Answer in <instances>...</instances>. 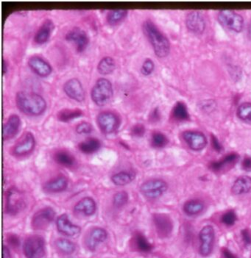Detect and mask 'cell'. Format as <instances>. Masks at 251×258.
<instances>
[{"label": "cell", "instance_id": "1", "mask_svg": "<svg viewBox=\"0 0 251 258\" xmlns=\"http://www.w3.org/2000/svg\"><path fill=\"white\" fill-rule=\"evenodd\" d=\"M16 104L21 112L28 116H40L47 109L46 101L43 96L36 93L18 92L16 95Z\"/></svg>", "mask_w": 251, "mask_h": 258}, {"label": "cell", "instance_id": "2", "mask_svg": "<svg viewBox=\"0 0 251 258\" xmlns=\"http://www.w3.org/2000/svg\"><path fill=\"white\" fill-rule=\"evenodd\" d=\"M144 33L152 45L155 55L158 57H167L170 52L169 39L160 31L156 25L151 20L145 21L142 25Z\"/></svg>", "mask_w": 251, "mask_h": 258}, {"label": "cell", "instance_id": "3", "mask_svg": "<svg viewBox=\"0 0 251 258\" xmlns=\"http://www.w3.org/2000/svg\"><path fill=\"white\" fill-rule=\"evenodd\" d=\"M113 96V86L109 80L100 78L91 91V97L95 105L99 107L107 105Z\"/></svg>", "mask_w": 251, "mask_h": 258}, {"label": "cell", "instance_id": "4", "mask_svg": "<svg viewBox=\"0 0 251 258\" xmlns=\"http://www.w3.org/2000/svg\"><path fill=\"white\" fill-rule=\"evenodd\" d=\"M26 206L25 196L18 188L12 187L6 193V213L9 215H15L25 209Z\"/></svg>", "mask_w": 251, "mask_h": 258}, {"label": "cell", "instance_id": "5", "mask_svg": "<svg viewBox=\"0 0 251 258\" xmlns=\"http://www.w3.org/2000/svg\"><path fill=\"white\" fill-rule=\"evenodd\" d=\"M23 251L27 258H43L46 253L45 240L39 235L28 237L24 243Z\"/></svg>", "mask_w": 251, "mask_h": 258}, {"label": "cell", "instance_id": "6", "mask_svg": "<svg viewBox=\"0 0 251 258\" xmlns=\"http://www.w3.org/2000/svg\"><path fill=\"white\" fill-rule=\"evenodd\" d=\"M217 19L224 27L236 33H240L244 28V19L243 16L232 10H220Z\"/></svg>", "mask_w": 251, "mask_h": 258}, {"label": "cell", "instance_id": "7", "mask_svg": "<svg viewBox=\"0 0 251 258\" xmlns=\"http://www.w3.org/2000/svg\"><path fill=\"white\" fill-rule=\"evenodd\" d=\"M168 185L161 179H150L144 182L140 187V191L146 198L151 200L159 198L167 191Z\"/></svg>", "mask_w": 251, "mask_h": 258}, {"label": "cell", "instance_id": "8", "mask_svg": "<svg viewBox=\"0 0 251 258\" xmlns=\"http://www.w3.org/2000/svg\"><path fill=\"white\" fill-rule=\"evenodd\" d=\"M200 254L202 257H208L214 249L215 232L212 226L206 225L202 227L199 233Z\"/></svg>", "mask_w": 251, "mask_h": 258}, {"label": "cell", "instance_id": "9", "mask_svg": "<svg viewBox=\"0 0 251 258\" xmlns=\"http://www.w3.org/2000/svg\"><path fill=\"white\" fill-rule=\"evenodd\" d=\"M97 122L100 129L105 134L113 133L119 128V117L111 111L100 113L97 118Z\"/></svg>", "mask_w": 251, "mask_h": 258}, {"label": "cell", "instance_id": "10", "mask_svg": "<svg viewBox=\"0 0 251 258\" xmlns=\"http://www.w3.org/2000/svg\"><path fill=\"white\" fill-rule=\"evenodd\" d=\"M55 212L50 207L42 208L36 212L32 219V226L35 229H44L53 221Z\"/></svg>", "mask_w": 251, "mask_h": 258}, {"label": "cell", "instance_id": "11", "mask_svg": "<svg viewBox=\"0 0 251 258\" xmlns=\"http://www.w3.org/2000/svg\"><path fill=\"white\" fill-rule=\"evenodd\" d=\"M152 220L158 236L165 238L171 235L173 224L169 215L164 214H155L152 215Z\"/></svg>", "mask_w": 251, "mask_h": 258}, {"label": "cell", "instance_id": "12", "mask_svg": "<svg viewBox=\"0 0 251 258\" xmlns=\"http://www.w3.org/2000/svg\"><path fill=\"white\" fill-rule=\"evenodd\" d=\"M63 91L70 99L77 102H83L86 97L84 86L77 78H72L65 83Z\"/></svg>", "mask_w": 251, "mask_h": 258}, {"label": "cell", "instance_id": "13", "mask_svg": "<svg viewBox=\"0 0 251 258\" xmlns=\"http://www.w3.org/2000/svg\"><path fill=\"white\" fill-rule=\"evenodd\" d=\"M186 26L191 33L197 35L202 34L206 26L202 13L197 10L188 13L186 18Z\"/></svg>", "mask_w": 251, "mask_h": 258}, {"label": "cell", "instance_id": "14", "mask_svg": "<svg viewBox=\"0 0 251 258\" xmlns=\"http://www.w3.org/2000/svg\"><path fill=\"white\" fill-rule=\"evenodd\" d=\"M66 39L75 43L77 51L79 52H84L89 43V38L87 33L80 28H74L69 30L66 35Z\"/></svg>", "mask_w": 251, "mask_h": 258}, {"label": "cell", "instance_id": "15", "mask_svg": "<svg viewBox=\"0 0 251 258\" xmlns=\"http://www.w3.org/2000/svg\"><path fill=\"white\" fill-rule=\"evenodd\" d=\"M36 146V139L31 132H27L21 138L13 149V154L16 156L22 157L31 153Z\"/></svg>", "mask_w": 251, "mask_h": 258}, {"label": "cell", "instance_id": "16", "mask_svg": "<svg viewBox=\"0 0 251 258\" xmlns=\"http://www.w3.org/2000/svg\"><path fill=\"white\" fill-rule=\"evenodd\" d=\"M29 67L33 72L42 78H45L50 75L52 72L51 65L42 57L35 55L30 57L28 60Z\"/></svg>", "mask_w": 251, "mask_h": 258}, {"label": "cell", "instance_id": "17", "mask_svg": "<svg viewBox=\"0 0 251 258\" xmlns=\"http://www.w3.org/2000/svg\"><path fill=\"white\" fill-rule=\"evenodd\" d=\"M183 138L194 151H201L207 145V138L203 133L198 131H186L183 133Z\"/></svg>", "mask_w": 251, "mask_h": 258}, {"label": "cell", "instance_id": "18", "mask_svg": "<svg viewBox=\"0 0 251 258\" xmlns=\"http://www.w3.org/2000/svg\"><path fill=\"white\" fill-rule=\"evenodd\" d=\"M56 225L58 232L66 236L74 237L81 233V227L71 222L66 214H62L57 218Z\"/></svg>", "mask_w": 251, "mask_h": 258}, {"label": "cell", "instance_id": "19", "mask_svg": "<svg viewBox=\"0 0 251 258\" xmlns=\"http://www.w3.org/2000/svg\"><path fill=\"white\" fill-rule=\"evenodd\" d=\"M108 237V233L105 229L95 227L92 229L86 239V245L88 250L94 252L103 243Z\"/></svg>", "mask_w": 251, "mask_h": 258}, {"label": "cell", "instance_id": "20", "mask_svg": "<svg viewBox=\"0 0 251 258\" xmlns=\"http://www.w3.org/2000/svg\"><path fill=\"white\" fill-rule=\"evenodd\" d=\"M21 125H22V121L18 115L13 114L9 116L7 122L3 126V140L7 141L16 136L20 129Z\"/></svg>", "mask_w": 251, "mask_h": 258}, {"label": "cell", "instance_id": "21", "mask_svg": "<svg viewBox=\"0 0 251 258\" xmlns=\"http://www.w3.org/2000/svg\"><path fill=\"white\" fill-rule=\"evenodd\" d=\"M54 28L55 26L53 22L51 19H46L35 34L34 42L38 44H43L46 43L50 38Z\"/></svg>", "mask_w": 251, "mask_h": 258}, {"label": "cell", "instance_id": "22", "mask_svg": "<svg viewBox=\"0 0 251 258\" xmlns=\"http://www.w3.org/2000/svg\"><path fill=\"white\" fill-rule=\"evenodd\" d=\"M97 205L95 201L91 197H85L78 202L75 206V212L84 214L86 216L95 214L96 212Z\"/></svg>", "mask_w": 251, "mask_h": 258}, {"label": "cell", "instance_id": "23", "mask_svg": "<svg viewBox=\"0 0 251 258\" xmlns=\"http://www.w3.org/2000/svg\"><path fill=\"white\" fill-rule=\"evenodd\" d=\"M68 186L67 178L63 175L57 176L55 179H51L44 185V189L47 192L59 193L65 191Z\"/></svg>", "mask_w": 251, "mask_h": 258}, {"label": "cell", "instance_id": "24", "mask_svg": "<svg viewBox=\"0 0 251 258\" xmlns=\"http://www.w3.org/2000/svg\"><path fill=\"white\" fill-rule=\"evenodd\" d=\"M251 191V177L242 176L237 178L231 188V191L235 195L248 194Z\"/></svg>", "mask_w": 251, "mask_h": 258}, {"label": "cell", "instance_id": "25", "mask_svg": "<svg viewBox=\"0 0 251 258\" xmlns=\"http://www.w3.org/2000/svg\"><path fill=\"white\" fill-rule=\"evenodd\" d=\"M136 173L134 171H122L115 173L111 176V181L114 185L124 186L134 180Z\"/></svg>", "mask_w": 251, "mask_h": 258}, {"label": "cell", "instance_id": "26", "mask_svg": "<svg viewBox=\"0 0 251 258\" xmlns=\"http://www.w3.org/2000/svg\"><path fill=\"white\" fill-rule=\"evenodd\" d=\"M53 158L56 163L68 168L74 167L76 164L73 155L65 150L57 151L54 154Z\"/></svg>", "mask_w": 251, "mask_h": 258}, {"label": "cell", "instance_id": "27", "mask_svg": "<svg viewBox=\"0 0 251 258\" xmlns=\"http://www.w3.org/2000/svg\"><path fill=\"white\" fill-rule=\"evenodd\" d=\"M134 241L136 248L141 253H149L153 249V246L149 242L148 238L142 232H135V235L134 236Z\"/></svg>", "mask_w": 251, "mask_h": 258}, {"label": "cell", "instance_id": "28", "mask_svg": "<svg viewBox=\"0 0 251 258\" xmlns=\"http://www.w3.org/2000/svg\"><path fill=\"white\" fill-rule=\"evenodd\" d=\"M84 115L82 110L75 108V109H63L58 111L57 118L60 122H69L74 119H78Z\"/></svg>", "mask_w": 251, "mask_h": 258}, {"label": "cell", "instance_id": "29", "mask_svg": "<svg viewBox=\"0 0 251 258\" xmlns=\"http://www.w3.org/2000/svg\"><path fill=\"white\" fill-rule=\"evenodd\" d=\"M101 147L100 141L95 138H90L78 145L81 152L85 154H93L98 152Z\"/></svg>", "mask_w": 251, "mask_h": 258}, {"label": "cell", "instance_id": "30", "mask_svg": "<svg viewBox=\"0 0 251 258\" xmlns=\"http://www.w3.org/2000/svg\"><path fill=\"white\" fill-rule=\"evenodd\" d=\"M116 68L115 60L111 57H104L100 60L98 71L100 75H108L111 74Z\"/></svg>", "mask_w": 251, "mask_h": 258}, {"label": "cell", "instance_id": "31", "mask_svg": "<svg viewBox=\"0 0 251 258\" xmlns=\"http://www.w3.org/2000/svg\"><path fill=\"white\" fill-rule=\"evenodd\" d=\"M128 14V10L124 9H115L108 12L107 14V22L109 25H115L122 22Z\"/></svg>", "mask_w": 251, "mask_h": 258}, {"label": "cell", "instance_id": "32", "mask_svg": "<svg viewBox=\"0 0 251 258\" xmlns=\"http://www.w3.org/2000/svg\"><path fill=\"white\" fill-rule=\"evenodd\" d=\"M239 158V155L236 153H231L227 155L222 161H217V162L211 163L210 168L214 172H219L223 170L227 166L234 164Z\"/></svg>", "mask_w": 251, "mask_h": 258}, {"label": "cell", "instance_id": "33", "mask_svg": "<svg viewBox=\"0 0 251 258\" xmlns=\"http://www.w3.org/2000/svg\"><path fill=\"white\" fill-rule=\"evenodd\" d=\"M55 247L60 253L64 255H72L76 250L75 244L66 238L57 239L55 241Z\"/></svg>", "mask_w": 251, "mask_h": 258}, {"label": "cell", "instance_id": "34", "mask_svg": "<svg viewBox=\"0 0 251 258\" xmlns=\"http://www.w3.org/2000/svg\"><path fill=\"white\" fill-rule=\"evenodd\" d=\"M204 204L200 200H190L184 205V211L189 215H196L202 212Z\"/></svg>", "mask_w": 251, "mask_h": 258}, {"label": "cell", "instance_id": "35", "mask_svg": "<svg viewBox=\"0 0 251 258\" xmlns=\"http://www.w3.org/2000/svg\"><path fill=\"white\" fill-rule=\"evenodd\" d=\"M172 116L178 121H185L190 119L188 110L184 102H179L175 105L172 110Z\"/></svg>", "mask_w": 251, "mask_h": 258}, {"label": "cell", "instance_id": "36", "mask_svg": "<svg viewBox=\"0 0 251 258\" xmlns=\"http://www.w3.org/2000/svg\"><path fill=\"white\" fill-rule=\"evenodd\" d=\"M237 116L241 120L245 122H251V103L246 102L243 103L239 106L237 109Z\"/></svg>", "mask_w": 251, "mask_h": 258}, {"label": "cell", "instance_id": "37", "mask_svg": "<svg viewBox=\"0 0 251 258\" xmlns=\"http://www.w3.org/2000/svg\"><path fill=\"white\" fill-rule=\"evenodd\" d=\"M152 146L155 148L164 147L168 143L167 136L160 132H154L151 138Z\"/></svg>", "mask_w": 251, "mask_h": 258}, {"label": "cell", "instance_id": "38", "mask_svg": "<svg viewBox=\"0 0 251 258\" xmlns=\"http://www.w3.org/2000/svg\"><path fill=\"white\" fill-rule=\"evenodd\" d=\"M128 194L125 191L116 193L113 196V203L116 208H122L125 206L128 202Z\"/></svg>", "mask_w": 251, "mask_h": 258}, {"label": "cell", "instance_id": "39", "mask_svg": "<svg viewBox=\"0 0 251 258\" xmlns=\"http://www.w3.org/2000/svg\"><path fill=\"white\" fill-rule=\"evenodd\" d=\"M237 216L234 211H229L225 213L221 217V221L225 225L232 226L237 221Z\"/></svg>", "mask_w": 251, "mask_h": 258}, {"label": "cell", "instance_id": "40", "mask_svg": "<svg viewBox=\"0 0 251 258\" xmlns=\"http://www.w3.org/2000/svg\"><path fill=\"white\" fill-rule=\"evenodd\" d=\"M154 69H155L154 62L151 58H147L142 64L141 72L145 76H149L153 72Z\"/></svg>", "mask_w": 251, "mask_h": 258}, {"label": "cell", "instance_id": "41", "mask_svg": "<svg viewBox=\"0 0 251 258\" xmlns=\"http://www.w3.org/2000/svg\"><path fill=\"white\" fill-rule=\"evenodd\" d=\"M92 125L89 122H83L81 123L78 124L76 127L77 133L82 135V134H89L92 132Z\"/></svg>", "mask_w": 251, "mask_h": 258}, {"label": "cell", "instance_id": "42", "mask_svg": "<svg viewBox=\"0 0 251 258\" xmlns=\"http://www.w3.org/2000/svg\"><path fill=\"white\" fill-rule=\"evenodd\" d=\"M145 128L143 125L142 124H137V125L133 126V128H131V135L133 136L138 137V138H140V137L143 136L145 133Z\"/></svg>", "mask_w": 251, "mask_h": 258}, {"label": "cell", "instance_id": "43", "mask_svg": "<svg viewBox=\"0 0 251 258\" xmlns=\"http://www.w3.org/2000/svg\"><path fill=\"white\" fill-rule=\"evenodd\" d=\"M7 243L13 248H17L20 244L19 237L14 234H10L7 235Z\"/></svg>", "mask_w": 251, "mask_h": 258}, {"label": "cell", "instance_id": "44", "mask_svg": "<svg viewBox=\"0 0 251 258\" xmlns=\"http://www.w3.org/2000/svg\"><path fill=\"white\" fill-rule=\"evenodd\" d=\"M241 234L244 244L246 246L251 245V232H250V230L248 229H243Z\"/></svg>", "mask_w": 251, "mask_h": 258}, {"label": "cell", "instance_id": "45", "mask_svg": "<svg viewBox=\"0 0 251 258\" xmlns=\"http://www.w3.org/2000/svg\"><path fill=\"white\" fill-rule=\"evenodd\" d=\"M160 118H161V114H160L158 108H155L150 115V121L151 122H158L160 120Z\"/></svg>", "mask_w": 251, "mask_h": 258}, {"label": "cell", "instance_id": "46", "mask_svg": "<svg viewBox=\"0 0 251 258\" xmlns=\"http://www.w3.org/2000/svg\"><path fill=\"white\" fill-rule=\"evenodd\" d=\"M211 143H212V146L214 150L217 151V152H220L223 149L221 143L217 139V137L214 136V135H211Z\"/></svg>", "mask_w": 251, "mask_h": 258}, {"label": "cell", "instance_id": "47", "mask_svg": "<svg viewBox=\"0 0 251 258\" xmlns=\"http://www.w3.org/2000/svg\"><path fill=\"white\" fill-rule=\"evenodd\" d=\"M242 167L245 171H251V157H246L243 160V164H242Z\"/></svg>", "mask_w": 251, "mask_h": 258}, {"label": "cell", "instance_id": "48", "mask_svg": "<svg viewBox=\"0 0 251 258\" xmlns=\"http://www.w3.org/2000/svg\"><path fill=\"white\" fill-rule=\"evenodd\" d=\"M222 254L224 258H238L232 252L230 251L228 249L223 248L222 250Z\"/></svg>", "mask_w": 251, "mask_h": 258}, {"label": "cell", "instance_id": "49", "mask_svg": "<svg viewBox=\"0 0 251 258\" xmlns=\"http://www.w3.org/2000/svg\"><path fill=\"white\" fill-rule=\"evenodd\" d=\"M2 258H12L10 250L6 246L2 247Z\"/></svg>", "mask_w": 251, "mask_h": 258}, {"label": "cell", "instance_id": "50", "mask_svg": "<svg viewBox=\"0 0 251 258\" xmlns=\"http://www.w3.org/2000/svg\"><path fill=\"white\" fill-rule=\"evenodd\" d=\"M7 72V64L6 63L5 60L3 59L2 60V74L3 75H5Z\"/></svg>", "mask_w": 251, "mask_h": 258}]
</instances>
